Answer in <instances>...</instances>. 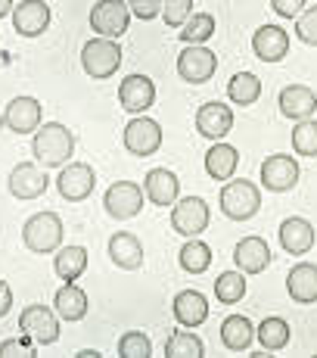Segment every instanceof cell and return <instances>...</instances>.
Returning <instances> with one entry per match:
<instances>
[{
    "instance_id": "f546056e",
    "label": "cell",
    "mask_w": 317,
    "mask_h": 358,
    "mask_svg": "<svg viewBox=\"0 0 317 358\" xmlns=\"http://www.w3.org/2000/svg\"><path fill=\"white\" fill-rule=\"evenodd\" d=\"M227 97L237 106H252L261 97V78L255 72H237L227 81Z\"/></svg>"
},
{
    "instance_id": "74e56055",
    "label": "cell",
    "mask_w": 317,
    "mask_h": 358,
    "mask_svg": "<svg viewBox=\"0 0 317 358\" xmlns=\"http://www.w3.org/2000/svg\"><path fill=\"white\" fill-rule=\"evenodd\" d=\"M193 16V0H165L162 3V22L168 29H181Z\"/></svg>"
},
{
    "instance_id": "ee69618b",
    "label": "cell",
    "mask_w": 317,
    "mask_h": 358,
    "mask_svg": "<svg viewBox=\"0 0 317 358\" xmlns=\"http://www.w3.org/2000/svg\"><path fill=\"white\" fill-rule=\"evenodd\" d=\"M13 13V0H0V19Z\"/></svg>"
},
{
    "instance_id": "9c48e42d",
    "label": "cell",
    "mask_w": 317,
    "mask_h": 358,
    "mask_svg": "<svg viewBox=\"0 0 317 358\" xmlns=\"http://www.w3.org/2000/svg\"><path fill=\"white\" fill-rule=\"evenodd\" d=\"M94 184H96V171L87 162H72V159L63 165V171H59V178H57L59 196H63L66 203H81V199H87L94 194Z\"/></svg>"
},
{
    "instance_id": "52a82bcc",
    "label": "cell",
    "mask_w": 317,
    "mask_h": 358,
    "mask_svg": "<svg viewBox=\"0 0 317 358\" xmlns=\"http://www.w3.org/2000/svg\"><path fill=\"white\" fill-rule=\"evenodd\" d=\"M209 222H212L209 203L202 196H184L171 209V228L181 234V237H199V234L209 228Z\"/></svg>"
},
{
    "instance_id": "4dcf8cb0",
    "label": "cell",
    "mask_w": 317,
    "mask_h": 358,
    "mask_svg": "<svg viewBox=\"0 0 317 358\" xmlns=\"http://www.w3.org/2000/svg\"><path fill=\"white\" fill-rule=\"evenodd\" d=\"M255 336H258L261 349L265 352H277L289 343L293 330H289V321L286 318H265L258 327H255Z\"/></svg>"
},
{
    "instance_id": "484cf974",
    "label": "cell",
    "mask_w": 317,
    "mask_h": 358,
    "mask_svg": "<svg viewBox=\"0 0 317 358\" xmlns=\"http://www.w3.org/2000/svg\"><path fill=\"white\" fill-rule=\"evenodd\" d=\"M237 162H239V150L221 141H215L209 147V153H205V171L215 181H230L233 171H237Z\"/></svg>"
},
{
    "instance_id": "7c38bea8",
    "label": "cell",
    "mask_w": 317,
    "mask_h": 358,
    "mask_svg": "<svg viewBox=\"0 0 317 358\" xmlns=\"http://www.w3.org/2000/svg\"><path fill=\"white\" fill-rule=\"evenodd\" d=\"M47 187H50V178H47V169L38 159L19 162L10 171V194L16 199H38L40 194H47Z\"/></svg>"
},
{
    "instance_id": "3957f363",
    "label": "cell",
    "mask_w": 317,
    "mask_h": 358,
    "mask_svg": "<svg viewBox=\"0 0 317 358\" xmlns=\"http://www.w3.org/2000/svg\"><path fill=\"white\" fill-rule=\"evenodd\" d=\"M81 66H84V72L96 81L112 78L121 66V44H115L112 38L96 34V38H91L84 44V50H81Z\"/></svg>"
},
{
    "instance_id": "603a6c76",
    "label": "cell",
    "mask_w": 317,
    "mask_h": 358,
    "mask_svg": "<svg viewBox=\"0 0 317 358\" xmlns=\"http://www.w3.org/2000/svg\"><path fill=\"white\" fill-rule=\"evenodd\" d=\"M286 293L302 306L317 302V265L314 262H299L293 271L286 274Z\"/></svg>"
},
{
    "instance_id": "ba28073f",
    "label": "cell",
    "mask_w": 317,
    "mask_h": 358,
    "mask_svg": "<svg viewBox=\"0 0 317 358\" xmlns=\"http://www.w3.org/2000/svg\"><path fill=\"white\" fill-rule=\"evenodd\" d=\"M299 162L286 153H274L261 162V187L267 194H286L299 184Z\"/></svg>"
},
{
    "instance_id": "f35d334b",
    "label": "cell",
    "mask_w": 317,
    "mask_h": 358,
    "mask_svg": "<svg viewBox=\"0 0 317 358\" xmlns=\"http://www.w3.org/2000/svg\"><path fill=\"white\" fill-rule=\"evenodd\" d=\"M295 38L308 47H317V6H308L295 16Z\"/></svg>"
},
{
    "instance_id": "8d00e7d4",
    "label": "cell",
    "mask_w": 317,
    "mask_h": 358,
    "mask_svg": "<svg viewBox=\"0 0 317 358\" xmlns=\"http://www.w3.org/2000/svg\"><path fill=\"white\" fill-rule=\"evenodd\" d=\"M119 355L121 358H149L153 355V343L143 330H128L119 340Z\"/></svg>"
},
{
    "instance_id": "d6a6232c",
    "label": "cell",
    "mask_w": 317,
    "mask_h": 358,
    "mask_svg": "<svg viewBox=\"0 0 317 358\" xmlns=\"http://www.w3.org/2000/svg\"><path fill=\"white\" fill-rule=\"evenodd\" d=\"M177 262H181V268L187 274H202L205 268L212 265V250L209 243H199L196 237H190V243L181 246V256H177Z\"/></svg>"
},
{
    "instance_id": "b9f144b4",
    "label": "cell",
    "mask_w": 317,
    "mask_h": 358,
    "mask_svg": "<svg viewBox=\"0 0 317 358\" xmlns=\"http://www.w3.org/2000/svg\"><path fill=\"white\" fill-rule=\"evenodd\" d=\"M308 0H271V10L277 13L280 19H295L302 10H305Z\"/></svg>"
},
{
    "instance_id": "ab89813d",
    "label": "cell",
    "mask_w": 317,
    "mask_h": 358,
    "mask_svg": "<svg viewBox=\"0 0 317 358\" xmlns=\"http://www.w3.org/2000/svg\"><path fill=\"white\" fill-rule=\"evenodd\" d=\"M162 3H165V0H128L131 13H134L137 19H143V22L156 19L158 13H162Z\"/></svg>"
},
{
    "instance_id": "4fadbf2b",
    "label": "cell",
    "mask_w": 317,
    "mask_h": 358,
    "mask_svg": "<svg viewBox=\"0 0 317 358\" xmlns=\"http://www.w3.org/2000/svg\"><path fill=\"white\" fill-rule=\"evenodd\" d=\"M121 141H125V150L131 156H140V159L153 156L162 147V125L156 119H131Z\"/></svg>"
},
{
    "instance_id": "e0dca14e",
    "label": "cell",
    "mask_w": 317,
    "mask_h": 358,
    "mask_svg": "<svg viewBox=\"0 0 317 358\" xmlns=\"http://www.w3.org/2000/svg\"><path fill=\"white\" fill-rule=\"evenodd\" d=\"M50 25V6L44 0H19L13 6V29L22 38H38Z\"/></svg>"
},
{
    "instance_id": "d6986e66",
    "label": "cell",
    "mask_w": 317,
    "mask_h": 358,
    "mask_svg": "<svg viewBox=\"0 0 317 358\" xmlns=\"http://www.w3.org/2000/svg\"><path fill=\"white\" fill-rule=\"evenodd\" d=\"M143 194L153 206H175L181 196V181L171 169H149L143 178Z\"/></svg>"
},
{
    "instance_id": "5b68a950",
    "label": "cell",
    "mask_w": 317,
    "mask_h": 358,
    "mask_svg": "<svg viewBox=\"0 0 317 358\" xmlns=\"http://www.w3.org/2000/svg\"><path fill=\"white\" fill-rule=\"evenodd\" d=\"M218 69V53L205 44H187L177 57V75L187 85H205Z\"/></svg>"
},
{
    "instance_id": "836d02e7",
    "label": "cell",
    "mask_w": 317,
    "mask_h": 358,
    "mask_svg": "<svg viewBox=\"0 0 317 358\" xmlns=\"http://www.w3.org/2000/svg\"><path fill=\"white\" fill-rule=\"evenodd\" d=\"M215 16L212 13H196V16H190L187 22L181 25V41L184 44H205V41L215 34Z\"/></svg>"
},
{
    "instance_id": "60d3db41",
    "label": "cell",
    "mask_w": 317,
    "mask_h": 358,
    "mask_svg": "<svg viewBox=\"0 0 317 358\" xmlns=\"http://www.w3.org/2000/svg\"><path fill=\"white\" fill-rule=\"evenodd\" d=\"M16 355L34 358V355H38V349L25 346V340H3V343H0V358H16Z\"/></svg>"
},
{
    "instance_id": "7bdbcfd3",
    "label": "cell",
    "mask_w": 317,
    "mask_h": 358,
    "mask_svg": "<svg viewBox=\"0 0 317 358\" xmlns=\"http://www.w3.org/2000/svg\"><path fill=\"white\" fill-rule=\"evenodd\" d=\"M13 308V290L6 280H0V318H6V312Z\"/></svg>"
},
{
    "instance_id": "d4e9b609",
    "label": "cell",
    "mask_w": 317,
    "mask_h": 358,
    "mask_svg": "<svg viewBox=\"0 0 317 358\" xmlns=\"http://www.w3.org/2000/svg\"><path fill=\"white\" fill-rule=\"evenodd\" d=\"M171 312L184 327H199L209 318V299L199 290H181L171 302Z\"/></svg>"
},
{
    "instance_id": "ffe728a7",
    "label": "cell",
    "mask_w": 317,
    "mask_h": 358,
    "mask_svg": "<svg viewBox=\"0 0 317 358\" xmlns=\"http://www.w3.org/2000/svg\"><path fill=\"white\" fill-rule=\"evenodd\" d=\"M280 113L293 122L311 119L317 113V94L305 85H286L283 91H280Z\"/></svg>"
},
{
    "instance_id": "cb8c5ba5",
    "label": "cell",
    "mask_w": 317,
    "mask_h": 358,
    "mask_svg": "<svg viewBox=\"0 0 317 358\" xmlns=\"http://www.w3.org/2000/svg\"><path fill=\"white\" fill-rule=\"evenodd\" d=\"M280 243H283V250L289 256H305L308 250L314 246V228L308 218H286L283 224H280Z\"/></svg>"
},
{
    "instance_id": "44dd1931",
    "label": "cell",
    "mask_w": 317,
    "mask_h": 358,
    "mask_svg": "<svg viewBox=\"0 0 317 358\" xmlns=\"http://www.w3.org/2000/svg\"><path fill=\"white\" fill-rule=\"evenodd\" d=\"M109 259L121 271H137L143 268V246L131 231H119L109 237Z\"/></svg>"
},
{
    "instance_id": "f1b7e54d",
    "label": "cell",
    "mask_w": 317,
    "mask_h": 358,
    "mask_svg": "<svg viewBox=\"0 0 317 358\" xmlns=\"http://www.w3.org/2000/svg\"><path fill=\"white\" fill-rule=\"evenodd\" d=\"M53 271L59 274V280H78L87 271V250L84 246H59L57 259H53Z\"/></svg>"
},
{
    "instance_id": "ac0fdd59",
    "label": "cell",
    "mask_w": 317,
    "mask_h": 358,
    "mask_svg": "<svg viewBox=\"0 0 317 358\" xmlns=\"http://www.w3.org/2000/svg\"><path fill=\"white\" fill-rule=\"evenodd\" d=\"M252 50L261 63H280L289 53V34L280 25H261L252 34Z\"/></svg>"
},
{
    "instance_id": "4316f807",
    "label": "cell",
    "mask_w": 317,
    "mask_h": 358,
    "mask_svg": "<svg viewBox=\"0 0 317 358\" xmlns=\"http://www.w3.org/2000/svg\"><path fill=\"white\" fill-rule=\"evenodd\" d=\"M255 340V327L246 315H227L221 324V343L230 352H246Z\"/></svg>"
},
{
    "instance_id": "8992f818",
    "label": "cell",
    "mask_w": 317,
    "mask_h": 358,
    "mask_svg": "<svg viewBox=\"0 0 317 358\" xmlns=\"http://www.w3.org/2000/svg\"><path fill=\"white\" fill-rule=\"evenodd\" d=\"M131 25L128 0H96L91 10V29L103 38H121Z\"/></svg>"
},
{
    "instance_id": "277c9868",
    "label": "cell",
    "mask_w": 317,
    "mask_h": 358,
    "mask_svg": "<svg viewBox=\"0 0 317 358\" xmlns=\"http://www.w3.org/2000/svg\"><path fill=\"white\" fill-rule=\"evenodd\" d=\"M221 212L230 222H249L255 212L261 209V194L252 181L246 178H237V181H227L221 190Z\"/></svg>"
},
{
    "instance_id": "8fae6325",
    "label": "cell",
    "mask_w": 317,
    "mask_h": 358,
    "mask_svg": "<svg viewBox=\"0 0 317 358\" xmlns=\"http://www.w3.org/2000/svg\"><path fill=\"white\" fill-rule=\"evenodd\" d=\"M40 119H44V106L34 97H13L3 109V125L13 131V134H34L40 128Z\"/></svg>"
},
{
    "instance_id": "e575fe53",
    "label": "cell",
    "mask_w": 317,
    "mask_h": 358,
    "mask_svg": "<svg viewBox=\"0 0 317 358\" xmlns=\"http://www.w3.org/2000/svg\"><path fill=\"white\" fill-rule=\"evenodd\" d=\"M215 296L218 302H224V306H233V302H239L246 296V274L239 271H224L221 278L215 280Z\"/></svg>"
},
{
    "instance_id": "d590c367",
    "label": "cell",
    "mask_w": 317,
    "mask_h": 358,
    "mask_svg": "<svg viewBox=\"0 0 317 358\" xmlns=\"http://www.w3.org/2000/svg\"><path fill=\"white\" fill-rule=\"evenodd\" d=\"M293 150L299 156H317V122L302 119L293 128Z\"/></svg>"
},
{
    "instance_id": "30bf717a",
    "label": "cell",
    "mask_w": 317,
    "mask_h": 358,
    "mask_svg": "<svg viewBox=\"0 0 317 358\" xmlns=\"http://www.w3.org/2000/svg\"><path fill=\"white\" fill-rule=\"evenodd\" d=\"M19 327L29 340L40 343V346H50V343L59 340V318L50 312L47 306H25L22 315H19Z\"/></svg>"
},
{
    "instance_id": "7a4b0ae2",
    "label": "cell",
    "mask_w": 317,
    "mask_h": 358,
    "mask_svg": "<svg viewBox=\"0 0 317 358\" xmlns=\"http://www.w3.org/2000/svg\"><path fill=\"white\" fill-rule=\"evenodd\" d=\"M22 243L38 256L57 252L63 246V222L57 212H34L22 224Z\"/></svg>"
},
{
    "instance_id": "1f68e13d",
    "label": "cell",
    "mask_w": 317,
    "mask_h": 358,
    "mask_svg": "<svg viewBox=\"0 0 317 358\" xmlns=\"http://www.w3.org/2000/svg\"><path fill=\"white\" fill-rule=\"evenodd\" d=\"M202 355H205V346L193 330H177L165 343V358H202Z\"/></svg>"
},
{
    "instance_id": "7402d4cb",
    "label": "cell",
    "mask_w": 317,
    "mask_h": 358,
    "mask_svg": "<svg viewBox=\"0 0 317 358\" xmlns=\"http://www.w3.org/2000/svg\"><path fill=\"white\" fill-rule=\"evenodd\" d=\"M233 265L243 274H261L267 265H271V250L261 237H243L233 250Z\"/></svg>"
},
{
    "instance_id": "f6af8a7d",
    "label": "cell",
    "mask_w": 317,
    "mask_h": 358,
    "mask_svg": "<svg viewBox=\"0 0 317 358\" xmlns=\"http://www.w3.org/2000/svg\"><path fill=\"white\" fill-rule=\"evenodd\" d=\"M81 358H100V352H96V349H84V352H78Z\"/></svg>"
},
{
    "instance_id": "5bb4252c",
    "label": "cell",
    "mask_w": 317,
    "mask_h": 358,
    "mask_svg": "<svg viewBox=\"0 0 317 358\" xmlns=\"http://www.w3.org/2000/svg\"><path fill=\"white\" fill-rule=\"evenodd\" d=\"M119 103H121V109L131 113V115L147 113V109L156 103V85H153V78H149V75H140V72L121 78V85H119Z\"/></svg>"
},
{
    "instance_id": "83f0119b",
    "label": "cell",
    "mask_w": 317,
    "mask_h": 358,
    "mask_svg": "<svg viewBox=\"0 0 317 358\" xmlns=\"http://www.w3.org/2000/svg\"><path fill=\"white\" fill-rule=\"evenodd\" d=\"M53 306H57V315L66 321H81L87 315V293L81 290V287H75V280H68L57 290V299H53Z\"/></svg>"
},
{
    "instance_id": "9a60e30c",
    "label": "cell",
    "mask_w": 317,
    "mask_h": 358,
    "mask_svg": "<svg viewBox=\"0 0 317 358\" xmlns=\"http://www.w3.org/2000/svg\"><path fill=\"white\" fill-rule=\"evenodd\" d=\"M143 187L134 181H115L112 187L106 190V196H103V206H106V212L112 218H134L140 215L143 209Z\"/></svg>"
},
{
    "instance_id": "6da1fadb",
    "label": "cell",
    "mask_w": 317,
    "mask_h": 358,
    "mask_svg": "<svg viewBox=\"0 0 317 358\" xmlns=\"http://www.w3.org/2000/svg\"><path fill=\"white\" fill-rule=\"evenodd\" d=\"M31 153L44 169H59V165H66L72 159L75 134L63 125V122H44V125L34 131Z\"/></svg>"
},
{
    "instance_id": "2e32d148",
    "label": "cell",
    "mask_w": 317,
    "mask_h": 358,
    "mask_svg": "<svg viewBox=\"0 0 317 358\" xmlns=\"http://www.w3.org/2000/svg\"><path fill=\"white\" fill-rule=\"evenodd\" d=\"M233 128V109L227 103H202L196 109V131L205 137V141H224Z\"/></svg>"
}]
</instances>
